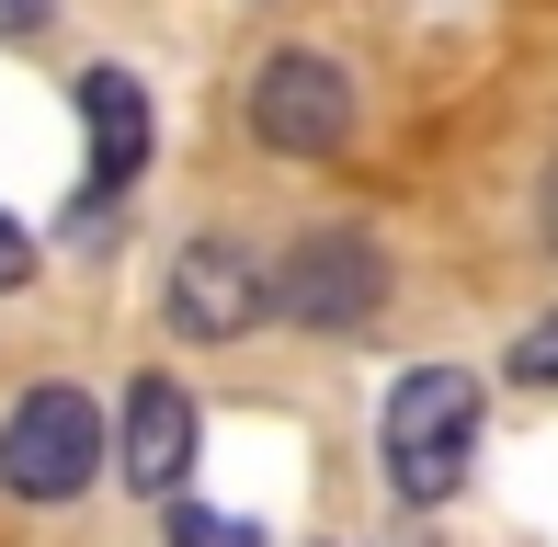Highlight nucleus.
<instances>
[{"label": "nucleus", "instance_id": "1", "mask_svg": "<svg viewBox=\"0 0 558 547\" xmlns=\"http://www.w3.org/2000/svg\"><path fill=\"white\" fill-rule=\"evenodd\" d=\"M478 422H490V400H478L468 365H411V377L388 388V490L411 513H445L456 490H468Z\"/></svg>", "mask_w": 558, "mask_h": 547}, {"label": "nucleus", "instance_id": "2", "mask_svg": "<svg viewBox=\"0 0 558 547\" xmlns=\"http://www.w3.org/2000/svg\"><path fill=\"white\" fill-rule=\"evenodd\" d=\"M104 479V411L92 388H23L0 411V490L12 502H81Z\"/></svg>", "mask_w": 558, "mask_h": 547}, {"label": "nucleus", "instance_id": "3", "mask_svg": "<svg viewBox=\"0 0 558 547\" xmlns=\"http://www.w3.org/2000/svg\"><path fill=\"white\" fill-rule=\"evenodd\" d=\"M263 296L296 319V331H365V319L388 308V252H376L365 229H308L263 274Z\"/></svg>", "mask_w": 558, "mask_h": 547}, {"label": "nucleus", "instance_id": "4", "mask_svg": "<svg viewBox=\"0 0 558 547\" xmlns=\"http://www.w3.org/2000/svg\"><path fill=\"white\" fill-rule=\"evenodd\" d=\"M251 137L274 148V160H331L353 137V81L319 46H286V58L251 69Z\"/></svg>", "mask_w": 558, "mask_h": 547}, {"label": "nucleus", "instance_id": "5", "mask_svg": "<svg viewBox=\"0 0 558 547\" xmlns=\"http://www.w3.org/2000/svg\"><path fill=\"white\" fill-rule=\"evenodd\" d=\"M114 457H125V490L183 502L194 457H206V411H194V388L183 377H137V388H125V422H114Z\"/></svg>", "mask_w": 558, "mask_h": 547}, {"label": "nucleus", "instance_id": "6", "mask_svg": "<svg viewBox=\"0 0 558 547\" xmlns=\"http://www.w3.org/2000/svg\"><path fill=\"white\" fill-rule=\"evenodd\" d=\"M263 308H274L263 263H251L240 240H194V252L171 263V331H183V342H240Z\"/></svg>", "mask_w": 558, "mask_h": 547}, {"label": "nucleus", "instance_id": "7", "mask_svg": "<svg viewBox=\"0 0 558 547\" xmlns=\"http://www.w3.org/2000/svg\"><path fill=\"white\" fill-rule=\"evenodd\" d=\"M81 126H92V194H81V217H92V206H114V194L148 171V92L125 81V69H81Z\"/></svg>", "mask_w": 558, "mask_h": 547}, {"label": "nucleus", "instance_id": "8", "mask_svg": "<svg viewBox=\"0 0 558 547\" xmlns=\"http://www.w3.org/2000/svg\"><path fill=\"white\" fill-rule=\"evenodd\" d=\"M171 547H263V525H240V513H171Z\"/></svg>", "mask_w": 558, "mask_h": 547}, {"label": "nucleus", "instance_id": "9", "mask_svg": "<svg viewBox=\"0 0 558 547\" xmlns=\"http://www.w3.org/2000/svg\"><path fill=\"white\" fill-rule=\"evenodd\" d=\"M513 377H536V388H558V319H536V331L513 342Z\"/></svg>", "mask_w": 558, "mask_h": 547}, {"label": "nucleus", "instance_id": "10", "mask_svg": "<svg viewBox=\"0 0 558 547\" xmlns=\"http://www.w3.org/2000/svg\"><path fill=\"white\" fill-rule=\"evenodd\" d=\"M12 285H35V240H23L12 217H0V296H12Z\"/></svg>", "mask_w": 558, "mask_h": 547}, {"label": "nucleus", "instance_id": "11", "mask_svg": "<svg viewBox=\"0 0 558 547\" xmlns=\"http://www.w3.org/2000/svg\"><path fill=\"white\" fill-rule=\"evenodd\" d=\"M46 12H58V0H0V35H35Z\"/></svg>", "mask_w": 558, "mask_h": 547}, {"label": "nucleus", "instance_id": "12", "mask_svg": "<svg viewBox=\"0 0 558 547\" xmlns=\"http://www.w3.org/2000/svg\"><path fill=\"white\" fill-rule=\"evenodd\" d=\"M547 252H558V171H547Z\"/></svg>", "mask_w": 558, "mask_h": 547}]
</instances>
